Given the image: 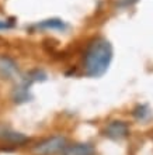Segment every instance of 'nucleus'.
I'll use <instances>...</instances> for the list:
<instances>
[{
  "instance_id": "obj_1",
  "label": "nucleus",
  "mask_w": 153,
  "mask_h": 155,
  "mask_svg": "<svg viewBox=\"0 0 153 155\" xmlns=\"http://www.w3.org/2000/svg\"><path fill=\"white\" fill-rule=\"evenodd\" d=\"M113 61V45L107 38L97 37L89 42L83 58L84 75L89 78H101L108 71Z\"/></svg>"
},
{
  "instance_id": "obj_2",
  "label": "nucleus",
  "mask_w": 153,
  "mask_h": 155,
  "mask_svg": "<svg viewBox=\"0 0 153 155\" xmlns=\"http://www.w3.org/2000/svg\"><path fill=\"white\" fill-rule=\"evenodd\" d=\"M68 145V140L63 135H53L49 138H45L35 144L32 147L34 155H58L63 151V148Z\"/></svg>"
},
{
  "instance_id": "obj_3",
  "label": "nucleus",
  "mask_w": 153,
  "mask_h": 155,
  "mask_svg": "<svg viewBox=\"0 0 153 155\" xmlns=\"http://www.w3.org/2000/svg\"><path fill=\"white\" fill-rule=\"evenodd\" d=\"M104 135L113 141H121L129 135V126L121 120H114L104 128Z\"/></svg>"
},
{
  "instance_id": "obj_4",
  "label": "nucleus",
  "mask_w": 153,
  "mask_h": 155,
  "mask_svg": "<svg viewBox=\"0 0 153 155\" xmlns=\"http://www.w3.org/2000/svg\"><path fill=\"white\" fill-rule=\"evenodd\" d=\"M18 76V65L14 58L2 54L0 55V79L13 81Z\"/></svg>"
},
{
  "instance_id": "obj_5",
  "label": "nucleus",
  "mask_w": 153,
  "mask_h": 155,
  "mask_svg": "<svg viewBox=\"0 0 153 155\" xmlns=\"http://www.w3.org/2000/svg\"><path fill=\"white\" fill-rule=\"evenodd\" d=\"M0 141L8 145H14V147H21L24 144L30 143V137H27L23 133L13 130H3L0 131Z\"/></svg>"
},
{
  "instance_id": "obj_6",
  "label": "nucleus",
  "mask_w": 153,
  "mask_h": 155,
  "mask_svg": "<svg viewBox=\"0 0 153 155\" xmlns=\"http://www.w3.org/2000/svg\"><path fill=\"white\" fill-rule=\"evenodd\" d=\"M61 155H96V150L89 143H75L68 144Z\"/></svg>"
},
{
  "instance_id": "obj_7",
  "label": "nucleus",
  "mask_w": 153,
  "mask_h": 155,
  "mask_svg": "<svg viewBox=\"0 0 153 155\" xmlns=\"http://www.w3.org/2000/svg\"><path fill=\"white\" fill-rule=\"evenodd\" d=\"M38 28H44V30H59V31H63L68 25L61 18H48V20H44L37 24Z\"/></svg>"
},
{
  "instance_id": "obj_8",
  "label": "nucleus",
  "mask_w": 153,
  "mask_h": 155,
  "mask_svg": "<svg viewBox=\"0 0 153 155\" xmlns=\"http://www.w3.org/2000/svg\"><path fill=\"white\" fill-rule=\"evenodd\" d=\"M132 114H133V117L136 118V120H139V121H145V120H148V118L150 117L152 113H150L149 107L145 106V104H142V106H138L133 109Z\"/></svg>"
},
{
  "instance_id": "obj_9",
  "label": "nucleus",
  "mask_w": 153,
  "mask_h": 155,
  "mask_svg": "<svg viewBox=\"0 0 153 155\" xmlns=\"http://www.w3.org/2000/svg\"><path fill=\"white\" fill-rule=\"evenodd\" d=\"M139 0H120V6L121 7H128V6H132Z\"/></svg>"
}]
</instances>
